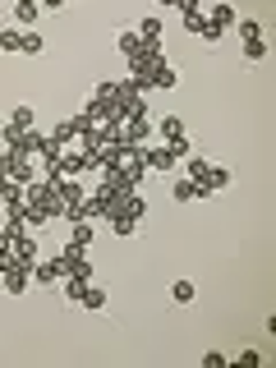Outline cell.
Returning a JSON list of instances; mask_svg holds the SVG:
<instances>
[{"label": "cell", "instance_id": "cell-17", "mask_svg": "<svg viewBox=\"0 0 276 368\" xmlns=\"http://www.w3.org/2000/svg\"><path fill=\"white\" fill-rule=\"evenodd\" d=\"M19 46H23V28L5 23V28H0V51H19Z\"/></svg>", "mask_w": 276, "mask_h": 368}, {"label": "cell", "instance_id": "cell-18", "mask_svg": "<svg viewBox=\"0 0 276 368\" xmlns=\"http://www.w3.org/2000/svg\"><path fill=\"white\" fill-rule=\"evenodd\" d=\"M120 51H124V56H129V60H134L138 51H143V37H138L134 28H120Z\"/></svg>", "mask_w": 276, "mask_h": 368}, {"label": "cell", "instance_id": "cell-10", "mask_svg": "<svg viewBox=\"0 0 276 368\" xmlns=\"http://www.w3.org/2000/svg\"><path fill=\"white\" fill-rule=\"evenodd\" d=\"M157 134L166 138V143H180V138H189V129H184V120H180V115H161Z\"/></svg>", "mask_w": 276, "mask_h": 368}, {"label": "cell", "instance_id": "cell-8", "mask_svg": "<svg viewBox=\"0 0 276 368\" xmlns=\"http://www.w3.org/2000/svg\"><path fill=\"white\" fill-rule=\"evenodd\" d=\"M37 14H42V10H37V0H19V5H14V28L32 32V28H37Z\"/></svg>", "mask_w": 276, "mask_h": 368}, {"label": "cell", "instance_id": "cell-23", "mask_svg": "<svg viewBox=\"0 0 276 368\" xmlns=\"http://www.w3.org/2000/svg\"><path fill=\"white\" fill-rule=\"evenodd\" d=\"M124 216H134V221L138 216H148V203L138 198V194H129V198H124Z\"/></svg>", "mask_w": 276, "mask_h": 368}, {"label": "cell", "instance_id": "cell-16", "mask_svg": "<svg viewBox=\"0 0 276 368\" xmlns=\"http://www.w3.org/2000/svg\"><path fill=\"white\" fill-rule=\"evenodd\" d=\"M170 198H175V203H194V198H198V184H194V180H175V184H170Z\"/></svg>", "mask_w": 276, "mask_h": 368}, {"label": "cell", "instance_id": "cell-28", "mask_svg": "<svg viewBox=\"0 0 276 368\" xmlns=\"http://www.w3.org/2000/svg\"><path fill=\"white\" fill-rule=\"evenodd\" d=\"M0 216H5V198H0Z\"/></svg>", "mask_w": 276, "mask_h": 368}, {"label": "cell", "instance_id": "cell-21", "mask_svg": "<svg viewBox=\"0 0 276 368\" xmlns=\"http://www.w3.org/2000/svg\"><path fill=\"white\" fill-rule=\"evenodd\" d=\"M19 51H23V56H42V51H46V37H37V28L23 32V46H19Z\"/></svg>", "mask_w": 276, "mask_h": 368}, {"label": "cell", "instance_id": "cell-11", "mask_svg": "<svg viewBox=\"0 0 276 368\" xmlns=\"http://www.w3.org/2000/svg\"><path fill=\"white\" fill-rule=\"evenodd\" d=\"M143 161H148V170H175V157L166 148H143Z\"/></svg>", "mask_w": 276, "mask_h": 368}, {"label": "cell", "instance_id": "cell-25", "mask_svg": "<svg viewBox=\"0 0 276 368\" xmlns=\"http://www.w3.org/2000/svg\"><path fill=\"white\" fill-rule=\"evenodd\" d=\"M161 148H166V152H170V157H175V166H180L184 157L194 152V148H189V138H180V143H161Z\"/></svg>", "mask_w": 276, "mask_h": 368}, {"label": "cell", "instance_id": "cell-4", "mask_svg": "<svg viewBox=\"0 0 276 368\" xmlns=\"http://www.w3.org/2000/svg\"><path fill=\"white\" fill-rule=\"evenodd\" d=\"M203 19H207L216 32H226V28H235V23H240V14H235V5H230V0H216V5H212Z\"/></svg>", "mask_w": 276, "mask_h": 368}, {"label": "cell", "instance_id": "cell-27", "mask_svg": "<svg viewBox=\"0 0 276 368\" xmlns=\"http://www.w3.org/2000/svg\"><path fill=\"white\" fill-rule=\"evenodd\" d=\"M235 364H262V354L253 350V345H249V350H240V354H235Z\"/></svg>", "mask_w": 276, "mask_h": 368}, {"label": "cell", "instance_id": "cell-7", "mask_svg": "<svg viewBox=\"0 0 276 368\" xmlns=\"http://www.w3.org/2000/svg\"><path fill=\"white\" fill-rule=\"evenodd\" d=\"M5 281V295H23L32 286V267H10V272H0Z\"/></svg>", "mask_w": 276, "mask_h": 368}, {"label": "cell", "instance_id": "cell-3", "mask_svg": "<svg viewBox=\"0 0 276 368\" xmlns=\"http://www.w3.org/2000/svg\"><path fill=\"white\" fill-rule=\"evenodd\" d=\"M235 28H240V37H244V60H262V56H267V37H262V28L253 23V19H240Z\"/></svg>", "mask_w": 276, "mask_h": 368}, {"label": "cell", "instance_id": "cell-29", "mask_svg": "<svg viewBox=\"0 0 276 368\" xmlns=\"http://www.w3.org/2000/svg\"><path fill=\"white\" fill-rule=\"evenodd\" d=\"M0 226H5V216H0Z\"/></svg>", "mask_w": 276, "mask_h": 368}, {"label": "cell", "instance_id": "cell-2", "mask_svg": "<svg viewBox=\"0 0 276 368\" xmlns=\"http://www.w3.org/2000/svg\"><path fill=\"white\" fill-rule=\"evenodd\" d=\"M83 170H92V166H88V157H83V148H78V143H69V148L60 152V161H56V170H46V175H60V180H78Z\"/></svg>", "mask_w": 276, "mask_h": 368}, {"label": "cell", "instance_id": "cell-5", "mask_svg": "<svg viewBox=\"0 0 276 368\" xmlns=\"http://www.w3.org/2000/svg\"><path fill=\"white\" fill-rule=\"evenodd\" d=\"M230 180H235V170H230V166H212V170H207V180L198 184V198H212V194H221Z\"/></svg>", "mask_w": 276, "mask_h": 368}, {"label": "cell", "instance_id": "cell-12", "mask_svg": "<svg viewBox=\"0 0 276 368\" xmlns=\"http://www.w3.org/2000/svg\"><path fill=\"white\" fill-rule=\"evenodd\" d=\"M207 170H212V166H207V161H203V157H194V152L184 157V180H194V184H203V180H207Z\"/></svg>", "mask_w": 276, "mask_h": 368}, {"label": "cell", "instance_id": "cell-1", "mask_svg": "<svg viewBox=\"0 0 276 368\" xmlns=\"http://www.w3.org/2000/svg\"><path fill=\"white\" fill-rule=\"evenodd\" d=\"M60 272L65 276H78V281H92V262H88V249L83 244H74V240H69V244L60 249Z\"/></svg>", "mask_w": 276, "mask_h": 368}, {"label": "cell", "instance_id": "cell-24", "mask_svg": "<svg viewBox=\"0 0 276 368\" xmlns=\"http://www.w3.org/2000/svg\"><path fill=\"white\" fill-rule=\"evenodd\" d=\"M69 240L88 249V244H92V221H74V235H69Z\"/></svg>", "mask_w": 276, "mask_h": 368}, {"label": "cell", "instance_id": "cell-15", "mask_svg": "<svg viewBox=\"0 0 276 368\" xmlns=\"http://www.w3.org/2000/svg\"><path fill=\"white\" fill-rule=\"evenodd\" d=\"M10 124H14V129H37V111H32L28 102H23V106H14V115H10Z\"/></svg>", "mask_w": 276, "mask_h": 368}, {"label": "cell", "instance_id": "cell-20", "mask_svg": "<svg viewBox=\"0 0 276 368\" xmlns=\"http://www.w3.org/2000/svg\"><path fill=\"white\" fill-rule=\"evenodd\" d=\"M175 83H180V74H175L170 65H157L152 69V88H175Z\"/></svg>", "mask_w": 276, "mask_h": 368}, {"label": "cell", "instance_id": "cell-13", "mask_svg": "<svg viewBox=\"0 0 276 368\" xmlns=\"http://www.w3.org/2000/svg\"><path fill=\"white\" fill-rule=\"evenodd\" d=\"M170 299H175V304H184V308H189V304H194V299H198V290H194V281H184V276H180V281L170 286Z\"/></svg>", "mask_w": 276, "mask_h": 368}, {"label": "cell", "instance_id": "cell-9", "mask_svg": "<svg viewBox=\"0 0 276 368\" xmlns=\"http://www.w3.org/2000/svg\"><path fill=\"white\" fill-rule=\"evenodd\" d=\"M134 32L143 37V46H161V14H143V23Z\"/></svg>", "mask_w": 276, "mask_h": 368}, {"label": "cell", "instance_id": "cell-14", "mask_svg": "<svg viewBox=\"0 0 276 368\" xmlns=\"http://www.w3.org/2000/svg\"><path fill=\"white\" fill-rule=\"evenodd\" d=\"M78 304H83V308H92V313H102V308H106V290L88 281V290H83V299H78Z\"/></svg>", "mask_w": 276, "mask_h": 368}, {"label": "cell", "instance_id": "cell-26", "mask_svg": "<svg viewBox=\"0 0 276 368\" xmlns=\"http://www.w3.org/2000/svg\"><path fill=\"white\" fill-rule=\"evenodd\" d=\"M203 364H207V368H226L230 359H226V354H221V350H207V354H203Z\"/></svg>", "mask_w": 276, "mask_h": 368}, {"label": "cell", "instance_id": "cell-6", "mask_svg": "<svg viewBox=\"0 0 276 368\" xmlns=\"http://www.w3.org/2000/svg\"><path fill=\"white\" fill-rule=\"evenodd\" d=\"M32 281H37V286H60V281H65L60 262H56V258H37V267H32Z\"/></svg>", "mask_w": 276, "mask_h": 368}, {"label": "cell", "instance_id": "cell-19", "mask_svg": "<svg viewBox=\"0 0 276 368\" xmlns=\"http://www.w3.org/2000/svg\"><path fill=\"white\" fill-rule=\"evenodd\" d=\"M60 290H65V299H69V304H78V299H83V290H88V281H78V276H65Z\"/></svg>", "mask_w": 276, "mask_h": 368}, {"label": "cell", "instance_id": "cell-22", "mask_svg": "<svg viewBox=\"0 0 276 368\" xmlns=\"http://www.w3.org/2000/svg\"><path fill=\"white\" fill-rule=\"evenodd\" d=\"M111 230H115V235H120V240H129V235H134V230H138V221H134V216H111Z\"/></svg>", "mask_w": 276, "mask_h": 368}]
</instances>
